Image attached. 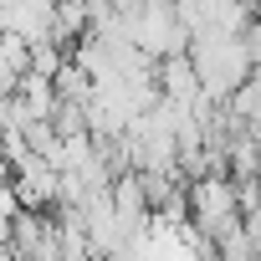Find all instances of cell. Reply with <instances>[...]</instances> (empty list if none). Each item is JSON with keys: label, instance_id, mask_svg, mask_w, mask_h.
I'll list each match as a JSON object with an SVG mask.
<instances>
[{"label": "cell", "instance_id": "6da1fadb", "mask_svg": "<svg viewBox=\"0 0 261 261\" xmlns=\"http://www.w3.org/2000/svg\"><path fill=\"white\" fill-rule=\"evenodd\" d=\"M185 57H190V67H195V77H200L210 102H225L251 77V57H246L241 36H230V31H195Z\"/></svg>", "mask_w": 261, "mask_h": 261}, {"label": "cell", "instance_id": "7a4b0ae2", "mask_svg": "<svg viewBox=\"0 0 261 261\" xmlns=\"http://www.w3.org/2000/svg\"><path fill=\"white\" fill-rule=\"evenodd\" d=\"M185 215L190 225L205 236V241H220L225 230L241 225V195H236V179L225 169H210V174H195L185 185Z\"/></svg>", "mask_w": 261, "mask_h": 261}]
</instances>
